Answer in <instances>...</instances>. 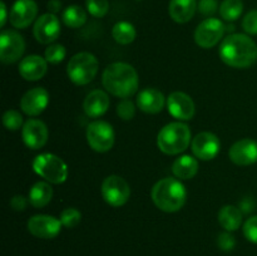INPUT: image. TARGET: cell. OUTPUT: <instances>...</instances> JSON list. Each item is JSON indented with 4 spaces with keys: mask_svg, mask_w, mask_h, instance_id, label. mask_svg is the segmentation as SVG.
Wrapping results in <instances>:
<instances>
[{
    "mask_svg": "<svg viewBox=\"0 0 257 256\" xmlns=\"http://www.w3.org/2000/svg\"><path fill=\"white\" fill-rule=\"evenodd\" d=\"M172 172L175 177L178 178V180H191L198 172L197 158L190 155H183L181 157L176 158V161L172 165Z\"/></svg>",
    "mask_w": 257,
    "mask_h": 256,
    "instance_id": "603a6c76",
    "label": "cell"
},
{
    "mask_svg": "<svg viewBox=\"0 0 257 256\" xmlns=\"http://www.w3.org/2000/svg\"><path fill=\"white\" fill-rule=\"evenodd\" d=\"M33 170L53 185L64 183L68 178V166L64 161L53 153H40L33 161Z\"/></svg>",
    "mask_w": 257,
    "mask_h": 256,
    "instance_id": "8992f818",
    "label": "cell"
},
{
    "mask_svg": "<svg viewBox=\"0 0 257 256\" xmlns=\"http://www.w3.org/2000/svg\"><path fill=\"white\" fill-rule=\"evenodd\" d=\"M62 20L68 28L78 29L87 23V13L79 5H70L63 12Z\"/></svg>",
    "mask_w": 257,
    "mask_h": 256,
    "instance_id": "484cf974",
    "label": "cell"
},
{
    "mask_svg": "<svg viewBox=\"0 0 257 256\" xmlns=\"http://www.w3.org/2000/svg\"><path fill=\"white\" fill-rule=\"evenodd\" d=\"M168 113L178 120H191L195 115V102L183 92H173L167 97Z\"/></svg>",
    "mask_w": 257,
    "mask_h": 256,
    "instance_id": "9a60e30c",
    "label": "cell"
},
{
    "mask_svg": "<svg viewBox=\"0 0 257 256\" xmlns=\"http://www.w3.org/2000/svg\"><path fill=\"white\" fill-rule=\"evenodd\" d=\"M197 0H171L168 13L172 20L178 24L188 23L197 10Z\"/></svg>",
    "mask_w": 257,
    "mask_h": 256,
    "instance_id": "7402d4cb",
    "label": "cell"
},
{
    "mask_svg": "<svg viewBox=\"0 0 257 256\" xmlns=\"http://www.w3.org/2000/svg\"><path fill=\"white\" fill-rule=\"evenodd\" d=\"M0 12H2V18H0V27L3 28L8 20V10H7V5H5L4 2L0 3Z\"/></svg>",
    "mask_w": 257,
    "mask_h": 256,
    "instance_id": "60d3db41",
    "label": "cell"
},
{
    "mask_svg": "<svg viewBox=\"0 0 257 256\" xmlns=\"http://www.w3.org/2000/svg\"><path fill=\"white\" fill-rule=\"evenodd\" d=\"M103 87L108 93L118 98H130L140 87L138 73L131 64L115 62L108 65L102 75Z\"/></svg>",
    "mask_w": 257,
    "mask_h": 256,
    "instance_id": "7a4b0ae2",
    "label": "cell"
},
{
    "mask_svg": "<svg viewBox=\"0 0 257 256\" xmlns=\"http://www.w3.org/2000/svg\"><path fill=\"white\" fill-rule=\"evenodd\" d=\"M221 18L226 22H235L241 17L243 12L242 0H223L220 5Z\"/></svg>",
    "mask_w": 257,
    "mask_h": 256,
    "instance_id": "83f0119b",
    "label": "cell"
},
{
    "mask_svg": "<svg viewBox=\"0 0 257 256\" xmlns=\"http://www.w3.org/2000/svg\"><path fill=\"white\" fill-rule=\"evenodd\" d=\"M228 157L237 166H250L257 162V141L243 138L231 146Z\"/></svg>",
    "mask_w": 257,
    "mask_h": 256,
    "instance_id": "ac0fdd59",
    "label": "cell"
},
{
    "mask_svg": "<svg viewBox=\"0 0 257 256\" xmlns=\"http://www.w3.org/2000/svg\"><path fill=\"white\" fill-rule=\"evenodd\" d=\"M53 197V188L52 186L44 181H39V182L34 183L32 186L28 195V200L29 203L35 208L45 207L48 203L52 201Z\"/></svg>",
    "mask_w": 257,
    "mask_h": 256,
    "instance_id": "d4e9b609",
    "label": "cell"
},
{
    "mask_svg": "<svg viewBox=\"0 0 257 256\" xmlns=\"http://www.w3.org/2000/svg\"><path fill=\"white\" fill-rule=\"evenodd\" d=\"M112 37L118 44L128 45L135 42L137 32L130 22H118L112 29Z\"/></svg>",
    "mask_w": 257,
    "mask_h": 256,
    "instance_id": "4316f807",
    "label": "cell"
},
{
    "mask_svg": "<svg viewBox=\"0 0 257 256\" xmlns=\"http://www.w3.org/2000/svg\"><path fill=\"white\" fill-rule=\"evenodd\" d=\"M62 222L59 218L49 215H35L28 221V230L33 236L50 240L59 235L62 230Z\"/></svg>",
    "mask_w": 257,
    "mask_h": 256,
    "instance_id": "7c38bea8",
    "label": "cell"
},
{
    "mask_svg": "<svg viewBox=\"0 0 257 256\" xmlns=\"http://www.w3.org/2000/svg\"><path fill=\"white\" fill-rule=\"evenodd\" d=\"M25 50L24 38L17 30H3L0 34V60L13 64L23 57Z\"/></svg>",
    "mask_w": 257,
    "mask_h": 256,
    "instance_id": "30bf717a",
    "label": "cell"
},
{
    "mask_svg": "<svg viewBox=\"0 0 257 256\" xmlns=\"http://www.w3.org/2000/svg\"><path fill=\"white\" fill-rule=\"evenodd\" d=\"M33 34L40 44H52L60 35V23L57 15L45 13L34 23Z\"/></svg>",
    "mask_w": 257,
    "mask_h": 256,
    "instance_id": "8fae6325",
    "label": "cell"
},
{
    "mask_svg": "<svg viewBox=\"0 0 257 256\" xmlns=\"http://www.w3.org/2000/svg\"><path fill=\"white\" fill-rule=\"evenodd\" d=\"M48 62L45 58L40 55H28L20 60L19 73L25 80L29 82H35L39 80L47 74Z\"/></svg>",
    "mask_w": 257,
    "mask_h": 256,
    "instance_id": "d6986e66",
    "label": "cell"
},
{
    "mask_svg": "<svg viewBox=\"0 0 257 256\" xmlns=\"http://www.w3.org/2000/svg\"><path fill=\"white\" fill-rule=\"evenodd\" d=\"M99 63L94 54L89 52L77 53L70 58L67 65L68 78L77 85H85L95 78Z\"/></svg>",
    "mask_w": 257,
    "mask_h": 256,
    "instance_id": "5b68a950",
    "label": "cell"
},
{
    "mask_svg": "<svg viewBox=\"0 0 257 256\" xmlns=\"http://www.w3.org/2000/svg\"><path fill=\"white\" fill-rule=\"evenodd\" d=\"M87 10L94 18H103L109 12V2L108 0H85Z\"/></svg>",
    "mask_w": 257,
    "mask_h": 256,
    "instance_id": "4dcf8cb0",
    "label": "cell"
},
{
    "mask_svg": "<svg viewBox=\"0 0 257 256\" xmlns=\"http://www.w3.org/2000/svg\"><path fill=\"white\" fill-rule=\"evenodd\" d=\"M38 14V5L34 0H17L9 13L10 24L17 29L29 27Z\"/></svg>",
    "mask_w": 257,
    "mask_h": 256,
    "instance_id": "2e32d148",
    "label": "cell"
},
{
    "mask_svg": "<svg viewBox=\"0 0 257 256\" xmlns=\"http://www.w3.org/2000/svg\"><path fill=\"white\" fill-rule=\"evenodd\" d=\"M221 142L215 133L201 132L196 136L191 143L193 156L201 161H211L218 155Z\"/></svg>",
    "mask_w": 257,
    "mask_h": 256,
    "instance_id": "4fadbf2b",
    "label": "cell"
},
{
    "mask_svg": "<svg viewBox=\"0 0 257 256\" xmlns=\"http://www.w3.org/2000/svg\"><path fill=\"white\" fill-rule=\"evenodd\" d=\"M109 104V95L102 89H94L85 97L83 102V110L89 118H98L107 112Z\"/></svg>",
    "mask_w": 257,
    "mask_h": 256,
    "instance_id": "44dd1931",
    "label": "cell"
},
{
    "mask_svg": "<svg viewBox=\"0 0 257 256\" xmlns=\"http://www.w3.org/2000/svg\"><path fill=\"white\" fill-rule=\"evenodd\" d=\"M218 222L228 232L240 228L242 223V211L233 205H226L218 211Z\"/></svg>",
    "mask_w": 257,
    "mask_h": 256,
    "instance_id": "cb8c5ba5",
    "label": "cell"
},
{
    "mask_svg": "<svg viewBox=\"0 0 257 256\" xmlns=\"http://www.w3.org/2000/svg\"><path fill=\"white\" fill-rule=\"evenodd\" d=\"M153 203L163 212H177L185 206L187 191L178 178L166 177L156 182L151 192Z\"/></svg>",
    "mask_w": 257,
    "mask_h": 256,
    "instance_id": "3957f363",
    "label": "cell"
},
{
    "mask_svg": "<svg viewBox=\"0 0 257 256\" xmlns=\"http://www.w3.org/2000/svg\"><path fill=\"white\" fill-rule=\"evenodd\" d=\"M28 202H29V200L27 197H24L23 195H17L10 200V206L14 211L20 212V211H24L27 208Z\"/></svg>",
    "mask_w": 257,
    "mask_h": 256,
    "instance_id": "74e56055",
    "label": "cell"
},
{
    "mask_svg": "<svg viewBox=\"0 0 257 256\" xmlns=\"http://www.w3.org/2000/svg\"><path fill=\"white\" fill-rule=\"evenodd\" d=\"M48 13H52V14H57L58 12H60L62 9V3L60 0H49L47 4Z\"/></svg>",
    "mask_w": 257,
    "mask_h": 256,
    "instance_id": "f35d334b",
    "label": "cell"
},
{
    "mask_svg": "<svg viewBox=\"0 0 257 256\" xmlns=\"http://www.w3.org/2000/svg\"><path fill=\"white\" fill-rule=\"evenodd\" d=\"M242 29L247 34L257 35V10H251L243 17Z\"/></svg>",
    "mask_w": 257,
    "mask_h": 256,
    "instance_id": "836d02e7",
    "label": "cell"
},
{
    "mask_svg": "<svg viewBox=\"0 0 257 256\" xmlns=\"http://www.w3.org/2000/svg\"><path fill=\"white\" fill-rule=\"evenodd\" d=\"M166 103L167 99L163 93L156 88H146L137 95V107L148 114H157L162 112Z\"/></svg>",
    "mask_w": 257,
    "mask_h": 256,
    "instance_id": "ffe728a7",
    "label": "cell"
},
{
    "mask_svg": "<svg viewBox=\"0 0 257 256\" xmlns=\"http://www.w3.org/2000/svg\"><path fill=\"white\" fill-rule=\"evenodd\" d=\"M253 207H255V206H253V202L250 198H245V200L240 203V210L242 211V212H251V211H253Z\"/></svg>",
    "mask_w": 257,
    "mask_h": 256,
    "instance_id": "ab89813d",
    "label": "cell"
},
{
    "mask_svg": "<svg viewBox=\"0 0 257 256\" xmlns=\"http://www.w3.org/2000/svg\"><path fill=\"white\" fill-rule=\"evenodd\" d=\"M45 59L50 64H59L63 62L67 55V50H65L64 45L62 44H50L49 47L45 49Z\"/></svg>",
    "mask_w": 257,
    "mask_h": 256,
    "instance_id": "1f68e13d",
    "label": "cell"
},
{
    "mask_svg": "<svg viewBox=\"0 0 257 256\" xmlns=\"http://www.w3.org/2000/svg\"><path fill=\"white\" fill-rule=\"evenodd\" d=\"M23 142L30 150H40L48 142L49 131L47 124L40 119L30 118L24 123L22 128Z\"/></svg>",
    "mask_w": 257,
    "mask_h": 256,
    "instance_id": "5bb4252c",
    "label": "cell"
},
{
    "mask_svg": "<svg viewBox=\"0 0 257 256\" xmlns=\"http://www.w3.org/2000/svg\"><path fill=\"white\" fill-rule=\"evenodd\" d=\"M226 32V27L217 18H207L203 20L195 32V42L203 49H210L217 45Z\"/></svg>",
    "mask_w": 257,
    "mask_h": 256,
    "instance_id": "9c48e42d",
    "label": "cell"
},
{
    "mask_svg": "<svg viewBox=\"0 0 257 256\" xmlns=\"http://www.w3.org/2000/svg\"><path fill=\"white\" fill-rule=\"evenodd\" d=\"M217 246L222 251H231L235 248L236 240L228 231L221 232L217 237Z\"/></svg>",
    "mask_w": 257,
    "mask_h": 256,
    "instance_id": "d590c367",
    "label": "cell"
},
{
    "mask_svg": "<svg viewBox=\"0 0 257 256\" xmlns=\"http://www.w3.org/2000/svg\"><path fill=\"white\" fill-rule=\"evenodd\" d=\"M117 114L120 119L123 120H131L136 114V105L128 98L120 100L117 104Z\"/></svg>",
    "mask_w": 257,
    "mask_h": 256,
    "instance_id": "d6a6232c",
    "label": "cell"
},
{
    "mask_svg": "<svg viewBox=\"0 0 257 256\" xmlns=\"http://www.w3.org/2000/svg\"><path fill=\"white\" fill-rule=\"evenodd\" d=\"M59 220L64 227L73 228L79 225V222L82 221V213H80L79 210H77L74 207L65 208L60 213Z\"/></svg>",
    "mask_w": 257,
    "mask_h": 256,
    "instance_id": "f1b7e54d",
    "label": "cell"
},
{
    "mask_svg": "<svg viewBox=\"0 0 257 256\" xmlns=\"http://www.w3.org/2000/svg\"><path fill=\"white\" fill-rule=\"evenodd\" d=\"M3 124L7 130L9 131H18L23 128L24 123H23V115L20 112L15 109H8L7 112L3 114Z\"/></svg>",
    "mask_w": 257,
    "mask_h": 256,
    "instance_id": "f546056e",
    "label": "cell"
},
{
    "mask_svg": "<svg viewBox=\"0 0 257 256\" xmlns=\"http://www.w3.org/2000/svg\"><path fill=\"white\" fill-rule=\"evenodd\" d=\"M243 235L250 242L257 245V216L247 218L243 223Z\"/></svg>",
    "mask_w": 257,
    "mask_h": 256,
    "instance_id": "e575fe53",
    "label": "cell"
},
{
    "mask_svg": "<svg viewBox=\"0 0 257 256\" xmlns=\"http://www.w3.org/2000/svg\"><path fill=\"white\" fill-rule=\"evenodd\" d=\"M197 9L205 17H211V15H213L217 12L218 2L217 0H200Z\"/></svg>",
    "mask_w": 257,
    "mask_h": 256,
    "instance_id": "8d00e7d4",
    "label": "cell"
},
{
    "mask_svg": "<svg viewBox=\"0 0 257 256\" xmlns=\"http://www.w3.org/2000/svg\"><path fill=\"white\" fill-rule=\"evenodd\" d=\"M191 138H192V133L186 123L181 120L171 122L158 132L157 146L161 152L165 155H180L185 152L188 146L192 143Z\"/></svg>",
    "mask_w": 257,
    "mask_h": 256,
    "instance_id": "277c9868",
    "label": "cell"
},
{
    "mask_svg": "<svg viewBox=\"0 0 257 256\" xmlns=\"http://www.w3.org/2000/svg\"><path fill=\"white\" fill-rule=\"evenodd\" d=\"M221 60L231 68L245 69L257 60V44L246 34H230L218 49Z\"/></svg>",
    "mask_w": 257,
    "mask_h": 256,
    "instance_id": "6da1fadb",
    "label": "cell"
},
{
    "mask_svg": "<svg viewBox=\"0 0 257 256\" xmlns=\"http://www.w3.org/2000/svg\"><path fill=\"white\" fill-rule=\"evenodd\" d=\"M102 196L105 202L112 207L125 205L131 197V187L127 181L117 175H110L102 182Z\"/></svg>",
    "mask_w": 257,
    "mask_h": 256,
    "instance_id": "ba28073f",
    "label": "cell"
},
{
    "mask_svg": "<svg viewBox=\"0 0 257 256\" xmlns=\"http://www.w3.org/2000/svg\"><path fill=\"white\" fill-rule=\"evenodd\" d=\"M114 130L105 120H94L87 127V142L93 151L104 153L114 145Z\"/></svg>",
    "mask_w": 257,
    "mask_h": 256,
    "instance_id": "52a82bcc",
    "label": "cell"
},
{
    "mask_svg": "<svg viewBox=\"0 0 257 256\" xmlns=\"http://www.w3.org/2000/svg\"><path fill=\"white\" fill-rule=\"evenodd\" d=\"M49 104V93L45 88L35 87L28 90L20 99V108L29 117L42 114Z\"/></svg>",
    "mask_w": 257,
    "mask_h": 256,
    "instance_id": "e0dca14e",
    "label": "cell"
}]
</instances>
